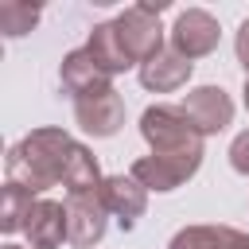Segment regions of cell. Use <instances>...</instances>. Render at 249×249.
Segmentation results:
<instances>
[{
  "label": "cell",
  "instance_id": "6da1fadb",
  "mask_svg": "<svg viewBox=\"0 0 249 249\" xmlns=\"http://www.w3.org/2000/svg\"><path fill=\"white\" fill-rule=\"evenodd\" d=\"M74 144L78 140L70 132H62V128H35V132H27L19 144L8 148V160H4L8 183L23 187L27 195H43L47 187L62 183Z\"/></svg>",
  "mask_w": 249,
  "mask_h": 249
},
{
  "label": "cell",
  "instance_id": "7a4b0ae2",
  "mask_svg": "<svg viewBox=\"0 0 249 249\" xmlns=\"http://www.w3.org/2000/svg\"><path fill=\"white\" fill-rule=\"evenodd\" d=\"M140 136L148 140L152 156H167V160H187V163H202V132L191 124V117L179 105H152L140 117Z\"/></svg>",
  "mask_w": 249,
  "mask_h": 249
},
{
  "label": "cell",
  "instance_id": "3957f363",
  "mask_svg": "<svg viewBox=\"0 0 249 249\" xmlns=\"http://www.w3.org/2000/svg\"><path fill=\"white\" fill-rule=\"evenodd\" d=\"M163 8H167L163 0H156V4H136V8H124V12L113 19V23H117V35H121V43H124V51H128V58H132L136 66L163 51V27H160V12H163Z\"/></svg>",
  "mask_w": 249,
  "mask_h": 249
},
{
  "label": "cell",
  "instance_id": "277c9868",
  "mask_svg": "<svg viewBox=\"0 0 249 249\" xmlns=\"http://www.w3.org/2000/svg\"><path fill=\"white\" fill-rule=\"evenodd\" d=\"M109 226V206L101 198V191L89 195H66V230H70V245L74 249H89L105 237Z\"/></svg>",
  "mask_w": 249,
  "mask_h": 249
},
{
  "label": "cell",
  "instance_id": "5b68a950",
  "mask_svg": "<svg viewBox=\"0 0 249 249\" xmlns=\"http://www.w3.org/2000/svg\"><path fill=\"white\" fill-rule=\"evenodd\" d=\"M218 35H222V27L210 12L187 8V12H179V19L171 27V51H179L187 62H195V58H202L218 47Z\"/></svg>",
  "mask_w": 249,
  "mask_h": 249
},
{
  "label": "cell",
  "instance_id": "8992f818",
  "mask_svg": "<svg viewBox=\"0 0 249 249\" xmlns=\"http://www.w3.org/2000/svg\"><path fill=\"white\" fill-rule=\"evenodd\" d=\"M179 109L191 117V124L202 136H214V132H222L233 121V101H230V93L222 86H198V89H191Z\"/></svg>",
  "mask_w": 249,
  "mask_h": 249
},
{
  "label": "cell",
  "instance_id": "52a82bcc",
  "mask_svg": "<svg viewBox=\"0 0 249 249\" xmlns=\"http://www.w3.org/2000/svg\"><path fill=\"white\" fill-rule=\"evenodd\" d=\"M74 121L82 132L89 136H113L121 124H124V101L117 89H101L93 97H82L74 101Z\"/></svg>",
  "mask_w": 249,
  "mask_h": 249
},
{
  "label": "cell",
  "instance_id": "ba28073f",
  "mask_svg": "<svg viewBox=\"0 0 249 249\" xmlns=\"http://www.w3.org/2000/svg\"><path fill=\"white\" fill-rule=\"evenodd\" d=\"M58 82H62V89H66L74 101L93 97V93H101V89H113V86H109V74L93 62V54H89L86 47H78V51H70V54L62 58Z\"/></svg>",
  "mask_w": 249,
  "mask_h": 249
},
{
  "label": "cell",
  "instance_id": "9c48e42d",
  "mask_svg": "<svg viewBox=\"0 0 249 249\" xmlns=\"http://www.w3.org/2000/svg\"><path fill=\"white\" fill-rule=\"evenodd\" d=\"M31 249H58L70 230H66V202H51V198H35L27 226H23Z\"/></svg>",
  "mask_w": 249,
  "mask_h": 249
},
{
  "label": "cell",
  "instance_id": "30bf717a",
  "mask_svg": "<svg viewBox=\"0 0 249 249\" xmlns=\"http://www.w3.org/2000/svg\"><path fill=\"white\" fill-rule=\"evenodd\" d=\"M198 171V163H187V160H167V156H140L132 163V179L144 187V191H175L183 187L191 175Z\"/></svg>",
  "mask_w": 249,
  "mask_h": 249
},
{
  "label": "cell",
  "instance_id": "8fae6325",
  "mask_svg": "<svg viewBox=\"0 0 249 249\" xmlns=\"http://www.w3.org/2000/svg\"><path fill=\"white\" fill-rule=\"evenodd\" d=\"M191 70H195V62H187L179 51L163 47L160 54H152L148 62H140V86L152 89V93H171V89L187 86Z\"/></svg>",
  "mask_w": 249,
  "mask_h": 249
},
{
  "label": "cell",
  "instance_id": "7c38bea8",
  "mask_svg": "<svg viewBox=\"0 0 249 249\" xmlns=\"http://www.w3.org/2000/svg\"><path fill=\"white\" fill-rule=\"evenodd\" d=\"M101 198L109 206V214H117V222L128 230L136 226V218L148 210V191L132 179V175H109L101 183Z\"/></svg>",
  "mask_w": 249,
  "mask_h": 249
},
{
  "label": "cell",
  "instance_id": "4fadbf2b",
  "mask_svg": "<svg viewBox=\"0 0 249 249\" xmlns=\"http://www.w3.org/2000/svg\"><path fill=\"white\" fill-rule=\"evenodd\" d=\"M167 249H249V237L233 226H187Z\"/></svg>",
  "mask_w": 249,
  "mask_h": 249
},
{
  "label": "cell",
  "instance_id": "5bb4252c",
  "mask_svg": "<svg viewBox=\"0 0 249 249\" xmlns=\"http://www.w3.org/2000/svg\"><path fill=\"white\" fill-rule=\"evenodd\" d=\"M86 51L93 54V62H97L109 78H113V74H121V70H128V66H136V62L128 58L124 43H121V35H117V23H97V27L89 31Z\"/></svg>",
  "mask_w": 249,
  "mask_h": 249
},
{
  "label": "cell",
  "instance_id": "9a60e30c",
  "mask_svg": "<svg viewBox=\"0 0 249 249\" xmlns=\"http://www.w3.org/2000/svg\"><path fill=\"white\" fill-rule=\"evenodd\" d=\"M101 167L93 160V152L86 144H74L70 152V163H66V175H62V187L66 195H89V191H101Z\"/></svg>",
  "mask_w": 249,
  "mask_h": 249
},
{
  "label": "cell",
  "instance_id": "2e32d148",
  "mask_svg": "<svg viewBox=\"0 0 249 249\" xmlns=\"http://www.w3.org/2000/svg\"><path fill=\"white\" fill-rule=\"evenodd\" d=\"M31 206H35V195H27V191L16 187V183H4V198H0V230H4V233L23 230Z\"/></svg>",
  "mask_w": 249,
  "mask_h": 249
},
{
  "label": "cell",
  "instance_id": "e0dca14e",
  "mask_svg": "<svg viewBox=\"0 0 249 249\" xmlns=\"http://www.w3.org/2000/svg\"><path fill=\"white\" fill-rule=\"evenodd\" d=\"M35 23H39V4H27V0H4L0 4V31L8 39L27 35Z\"/></svg>",
  "mask_w": 249,
  "mask_h": 249
},
{
  "label": "cell",
  "instance_id": "ac0fdd59",
  "mask_svg": "<svg viewBox=\"0 0 249 249\" xmlns=\"http://www.w3.org/2000/svg\"><path fill=\"white\" fill-rule=\"evenodd\" d=\"M230 163H233L237 175H249V128H245L241 136H233V144H230Z\"/></svg>",
  "mask_w": 249,
  "mask_h": 249
},
{
  "label": "cell",
  "instance_id": "d6986e66",
  "mask_svg": "<svg viewBox=\"0 0 249 249\" xmlns=\"http://www.w3.org/2000/svg\"><path fill=\"white\" fill-rule=\"evenodd\" d=\"M233 47H237V58H241V66H245V62H249V19L237 27V43H233Z\"/></svg>",
  "mask_w": 249,
  "mask_h": 249
},
{
  "label": "cell",
  "instance_id": "ffe728a7",
  "mask_svg": "<svg viewBox=\"0 0 249 249\" xmlns=\"http://www.w3.org/2000/svg\"><path fill=\"white\" fill-rule=\"evenodd\" d=\"M245 109H249V86H245Z\"/></svg>",
  "mask_w": 249,
  "mask_h": 249
},
{
  "label": "cell",
  "instance_id": "44dd1931",
  "mask_svg": "<svg viewBox=\"0 0 249 249\" xmlns=\"http://www.w3.org/2000/svg\"><path fill=\"white\" fill-rule=\"evenodd\" d=\"M245 86H249V62H245Z\"/></svg>",
  "mask_w": 249,
  "mask_h": 249
},
{
  "label": "cell",
  "instance_id": "7402d4cb",
  "mask_svg": "<svg viewBox=\"0 0 249 249\" xmlns=\"http://www.w3.org/2000/svg\"><path fill=\"white\" fill-rule=\"evenodd\" d=\"M4 249H23V245H4Z\"/></svg>",
  "mask_w": 249,
  "mask_h": 249
}]
</instances>
